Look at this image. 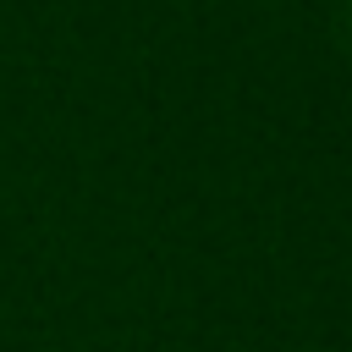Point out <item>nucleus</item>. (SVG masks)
Instances as JSON below:
<instances>
[]
</instances>
